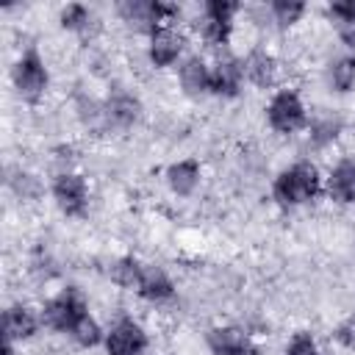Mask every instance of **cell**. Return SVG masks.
Segmentation results:
<instances>
[{"label": "cell", "instance_id": "cell-15", "mask_svg": "<svg viewBox=\"0 0 355 355\" xmlns=\"http://www.w3.org/2000/svg\"><path fill=\"white\" fill-rule=\"evenodd\" d=\"M275 58L272 55H266L263 50H255V53H250V58L244 61V75L255 83V86H261V89H266V86H272L275 83Z\"/></svg>", "mask_w": 355, "mask_h": 355}, {"label": "cell", "instance_id": "cell-24", "mask_svg": "<svg viewBox=\"0 0 355 355\" xmlns=\"http://www.w3.org/2000/svg\"><path fill=\"white\" fill-rule=\"evenodd\" d=\"M327 14L341 25H355V0H338L327 6Z\"/></svg>", "mask_w": 355, "mask_h": 355}, {"label": "cell", "instance_id": "cell-22", "mask_svg": "<svg viewBox=\"0 0 355 355\" xmlns=\"http://www.w3.org/2000/svg\"><path fill=\"white\" fill-rule=\"evenodd\" d=\"M61 25L67 31H80L89 25V8L80 6V3H69L64 11H61Z\"/></svg>", "mask_w": 355, "mask_h": 355}, {"label": "cell", "instance_id": "cell-17", "mask_svg": "<svg viewBox=\"0 0 355 355\" xmlns=\"http://www.w3.org/2000/svg\"><path fill=\"white\" fill-rule=\"evenodd\" d=\"M141 263L136 258H122L111 266V280L119 283L122 288H139V280H141Z\"/></svg>", "mask_w": 355, "mask_h": 355}, {"label": "cell", "instance_id": "cell-21", "mask_svg": "<svg viewBox=\"0 0 355 355\" xmlns=\"http://www.w3.org/2000/svg\"><path fill=\"white\" fill-rule=\"evenodd\" d=\"M136 111H139V103L130 100V97H116L111 105H108V116L116 122V125H130L136 119Z\"/></svg>", "mask_w": 355, "mask_h": 355}, {"label": "cell", "instance_id": "cell-2", "mask_svg": "<svg viewBox=\"0 0 355 355\" xmlns=\"http://www.w3.org/2000/svg\"><path fill=\"white\" fill-rule=\"evenodd\" d=\"M83 316H86V300L78 288H64L42 311V322L58 333H72Z\"/></svg>", "mask_w": 355, "mask_h": 355}, {"label": "cell", "instance_id": "cell-1", "mask_svg": "<svg viewBox=\"0 0 355 355\" xmlns=\"http://www.w3.org/2000/svg\"><path fill=\"white\" fill-rule=\"evenodd\" d=\"M319 189H322V180H319L316 166L311 161H297L275 178L272 194L280 205H302V202L313 200L319 194Z\"/></svg>", "mask_w": 355, "mask_h": 355}, {"label": "cell", "instance_id": "cell-6", "mask_svg": "<svg viewBox=\"0 0 355 355\" xmlns=\"http://www.w3.org/2000/svg\"><path fill=\"white\" fill-rule=\"evenodd\" d=\"M144 347H147L144 330H141L133 319H128V316H122V319L108 330V336H105V349H108V355H141Z\"/></svg>", "mask_w": 355, "mask_h": 355}, {"label": "cell", "instance_id": "cell-12", "mask_svg": "<svg viewBox=\"0 0 355 355\" xmlns=\"http://www.w3.org/2000/svg\"><path fill=\"white\" fill-rule=\"evenodd\" d=\"M144 300H150V302H161V300H169L172 294H175V288H172V280L166 277V272L164 269H158V266H144L141 269V280H139V288H136Z\"/></svg>", "mask_w": 355, "mask_h": 355}, {"label": "cell", "instance_id": "cell-5", "mask_svg": "<svg viewBox=\"0 0 355 355\" xmlns=\"http://www.w3.org/2000/svg\"><path fill=\"white\" fill-rule=\"evenodd\" d=\"M53 197H55L58 208L67 216H80L86 211V200H89L86 180L80 175H75V172H64L53 183Z\"/></svg>", "mask_w": 355, "mask_h": 355}, {"label": "cell", "instance_id": "cell-3", "mask_svg": "<svg viewBox=\"0 0 355 355\" xmlns=\"http://www.w3.org/2000/svg\"><path fill=\"white\" fill-rule=\"evenodd\" d=\"M266 116H269V125L277 130V133H294L300 128H305L308 116H305V105L302 100L294 94V92H277L266 108Z\"/></svg>", "mask_w": 355, "mask_h": 355}, {"label": "cell", "instance_id": "cell-10", "mask_svg": "<svg viewBox=\"0 0 355 355\" xmlns=\"http://www.w3.org/2000/svg\"><path fill=\"white\" fill-rule=\"evenodd\" d=\"M241 78H244V64H239L236 58H222L211 69V92L222 97H233L239 94Z\"/></svg>", "mask_w": 355, "mask_h": 355}, {"label": "cell", "instance_id": "cell-9", "mask_svg": "<svg viewBox=\"0 0 355 355\" xmlns=\"http://www.w3.org/2000/svg\"><path fill=\"white\" fill-rule=\"evenodd\" d=\"M211 355H258V349L250 344V338L239 327H216L208 336Z\"/></svg>", "mask_w": 355, "mask_h": 355}, {"label": "cell", "instance_id": "cell-18", "mask_svg": "<svg viewBox=\"0 0 355 355\" xmlns=\"http://www.w3.org/2000/svg\"><path fill=\"white\" fill-rule=\"evenodd\" d=\"M236 11H239V3H233V0H208L205 3V22L233 25V14Z\"/></svg>", "mask_w": 355, "mask_h": 355}, {"label": "cell", "instance_id": "cell-20", "mask_svg": "<svg viewBox=\"0 0 355 355\" xmlns=\"http://www.w3.org/2000/svg\"><path fill=\"white\" fill-rule=\"evenodd\" d=\"M272 14H275L277 25L288 28V25H294V22H297V19L305 14V3H288V0H277V3H272Z\"/></svg>", "mask_w": 355, "mask_h": 355}, {"label": "cell", "instance_id": "cell-11", "mask_svg": "<svg viewBox=\"0 0 355 355\" xmlns=\"http://www.w3.org/2000/svg\"><path fill=\"white\" fill-rule=\"evenodd\" d=\"M327 194L336 202H355V161L344 158L333 166L327 178Z\"/></svg>", "mask_w": 355, "mask_h": 355}, {"label": "cell", "instance_id": "cell-13", "mask_svg": "<svg viewBox=\"0 0 355 355\" xmlns=\"http://www.w3.org/2000/svg\"><path fill=\"white\" fill-rule=\"evenodd\" d=\"M166 180H169V189L178 194V197H189L197 183H200V164L197 161H178L166 169Z\"/></svg>", "mask_w": 355, "mask_h": 355}, {"label": "cell", "instance_id": "cell-27", "mask_svg": "<svg viewBox=\"0 0 355 355\" xmlns=\"http://www.w3.org/2000/svg\"><path fill=\"white\" fill-rule=\"evenodd\" d=\"M338 33H341L344 44L355 50V25H341V28H338Z\"/></svg>", "mask_w": 355, "mask_h": 355}, {"label": "cell", "instance_id": "cell-26", "mask_svg": "<svg viewBox=\"0 0 355 355\" xmlns=\"http://www.w3.org/2000/svg\"><path fill=\"white\" fill-rule=\"evenodd\" d=\"M336 341L347 349H355V316H349L347 322H341L336 327Z\"/></svg>", "mask_w": 355, "mask_h": 355}, {"label": "cell", "instance_id": "cell-16", "mask_svg": "<svg viewBox=\"0 0 355 355\" xmlns=\"http://www.w3.org/2000/svg\"><path fill=\"white\" fill-rule=\"evenodd\" d=\"M330 83L336 92H349L355 86V55H341L330 67Z\"/></svg>", "mask_w": 355, "mask_h": 355}, {"label": "cell", "instance_id": "cell-25", "mask_svg": "<svg viewBox=\"0 0 355 355\" xmlns=\"http://www.w3.org/2000/svg\"><path fill=\"white\" fill-rule=\"evenodd\" d=\"M286 355H319L313 336H311V333H305V330H302V333H297V336L291 338V344H288Z\"/></svg>", "mask_w": 355, "mask_h": 355}, {"label": "cell", "instance_id": "cell-14", "mask_svg": "<svg viewBox=\"0 0 355 355\" xmlns=\"http://www.w3.org/2000/svg\"><path fill=\"white\" fill-rule=\"evenodd\" d=\"M180 86L186 89V94H200L211 89V69L202 58H186V64L180 67Z\"/></svg>", "mask_w": 355, "mask_h": 355}, {"label": "cell", "instance_id": "cell-8", "mask_svg": "<svg viewBox=\"0 0 355 355\" xmlns=\"http://www.w3.org/2000/svg\"><path fill=\"white\" fill-rule=\"evenodd\" d=\"M39 327V319L33 316L31 308L25 305H11L8 311H3V344H14L22 338H31Z\"/></svg>", "mask_w": 355, "mask_h": 355}, {"label": "cell", "instance_id": "cell-7", "mask_svg": "<svg viewBox=\"0 0 355 355\" xmlns=\"http://www.w3.org/2000/svg\"><path fill=\"white\" fill-rule=\"evenodd\" d=\"M183 50V39L172 25H161L150 33V61L155 67H169L178 61Z\"/></svg>", "mask_w": 355, "mask_h": 355}, {"label": "cell", "instance_id": "cell-23", "mask_svg": "<svg viewBox=\"0 0 355 355\" xmlns=\"http://www.w3.org/2000/svg\"><path fill=\"white\" fill-rule=\"evenodd\" d=\"M338 128H341V122H338V119H333V116H324V119H316V122L311 125V133H313V141H316V144H324V141H330V139H336V133H338Z\"/></svg>", "mask_w": 355, "mask_h": 355}, {"label": "cell", "instance_id": "cell-19", "mask_svg": "<svg viewBox=\"0 0 355 355\" xmlns=\"http://www.w3.org/2000/svg\"><path fill=\"white\" fill-rule=\"evenodd\" d=\"M72 336H75V341H78L80 347H94V344L103 341V330H100V324H97L89 313L78 322V327L72 330Z\"/></svg>", "mask_w": 355, "mask_h": 355}, {"label": "cell", "instance_id": "cell-4", "mask_svg": "<svg viewBox=\"0 0 355 355\" xmlns=\"http://www.w3.org/2000/svg\"><path fill=\"white\" fill-rule=\"evenodd\" d=\"M14 86L17 92L25 97V100H39L42 92L47 89V69H44V61L39 58L36 50H28L22 53V58L14 64Z\"/></svg>", "mask_w": 355, "mask_h": 355}]
</instances>
